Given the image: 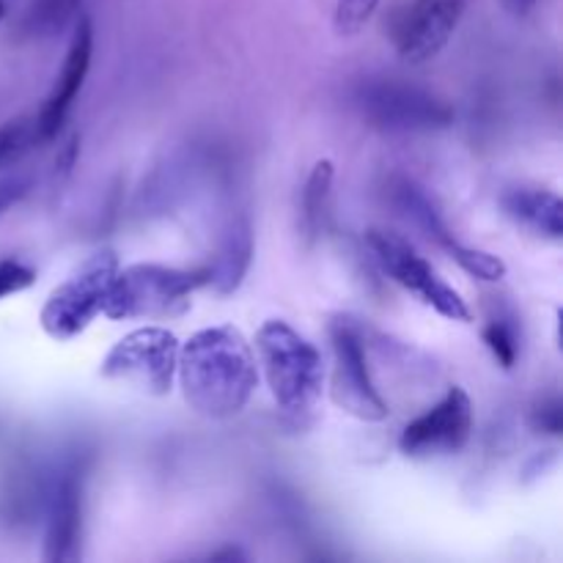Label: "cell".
Segmentation results:
<instances>
[{
	"instance_id": "cell-6",
	"label": "cell",
	"mask_w": 563,
	"mask_h": 563,
	"mask_svg": "<svg viewBox=\"0 0 563 563\" xmlns=\"http://www.w3.org/2000/svg\"><path fill=\"white\" fill-rule=\"evenodd\" d=\"M357 108L379 130L434 132L454 121V110L434 93L399 80H368L355 93Z\"/></svg>"
},
{
	"instance_id": "cell-13",
	"label": "cell",
	"mask_w": 563,
	"mask_h": 563,
	"mask_svg": "<svg viewBox=\"0 0 563 563\" xmlns=\"http://www.w3.org/2000/svg\"><path fill=\"white\" fill-rule=\"evenodd\" d=\"M82 537V487L77 471H66L55 484L49 500L47 537H44V561L69 563L80 559Z\"/></svg>"
},
{
	"instance_id": "cell-11",
	"label": "cell",
	"mask_w": 563,
	"mask_h": 563,
	"mask_svg": "<svg viewBox=\"0 0 563 563\" xmlns=\"http://www.w3.org/2000/svg\"><path fill=\"white\" fill-rule=\"evenodd\" d=\"M471 0H412L396 31L399 55L410 64L438 58L460 27Z\"/></svg>"
},
{
	"instance_id": "cell-8",
	"label": "cell",
	"mask_w": 563,
	"mask_h": 563,
	"mask_svg": "<svg viewBox=\"0 0 563 563\" xmlns=\"http://www.w3.org/2000/svg\"><path fill=\"white\" fill-rule=\"evenodd\" d=\"M473 432L471 396L462 388H451L438 405L412 423L399 438L401 454L410 460H432V456L460 454Z\"/></svg>"
},
{
	"instance_id": "cell-3",
	"label": "cell",
	"mask_w": 563,
	"mask_h": 563,
	"mask_svg": "<svg viewBox=\"0 0 563 563\" xmlns=\"http://www.w3.org/2000/svg\"><path fill=\"white\" fill-rule=\"evenodd\" d=\"M209 284V267L176 269L132 264L115 273L104 313L110 319H170L190 308V295Z\"/></svg>"
},
{
	"instance_id": "cell-17",
	"label": "cell",
	"mask_w": 563,
	"mask_h": 563,
	"mask_svg": "<svg viewBox=\"0 0 563 563\" xmlns=\"http://www.w3.org/2000/svg\"><path fill=\"white\" fill-rule=\"evenodd\" d=\"M80 0H33L27 11V31L33 36H60L77 20Z\"/></svg>"
},
{
	"instance_id": "cell-21",
	"label": "cell",
	"mask_w": 563,
	"mask_h": 563,
	"mask_svg": "<svg viewBox=\"0 0 563 563\" xmlns=\"http://www.w3.org/2000/svg\"><path fill=\"white\" fill-rule=\"evenodd\" d=\"M33 284H36V273L27 264L16 262V258H0V300L20 295Z\"/></svg>"
},
{
	"instance_id": "cell-9",
	"label": "cell",
	"mask_w": 563,
	"mask_h": 563,
	"mask_svg": "<svg viewBox=\"0 0 563 563\" xmlns=\"http://www.w3.org/2000/svg\"><path fill=\"white\" fill-rule=\"evenodd\" d=\"M330 339L335 352V401L361 421H385L388 405L372 383L361 333L346 319H341L330 328Z\"/></svg>"
},
{
	"instance_id": "cell-1",
	"label": "cell",
	"mask_w": 563,
	"mask_h": 563,
	"mask_svg": "<svg viewBox=\"0 0 563 563\" xmlns=\"http://www.w3.org/2000/svg\"><path fill=\"white\" fill-rule=\"evenodd\" d=\"M185 399L198 416L225 421L240 416L258 385L256 357L245 335L231 324L198 330L179 350Z\"/></svg>"
},
{
	"instance_id": "cell-20",
	"label": "cell",
	"mask_w": 563,
	"mask_h": 563,
	"mask_svg": "<svg viewBox=\"0 0 563 563\" xmlns=\"http://www.w3.org/2000/svg\"><path fill=\"white\" fill-rule=\"evenodd\" d=\"M484 344L489 346V352L495 355V361L504 368H511L517 363V335L511 324H506V319H489V324L484 328Z\"/></svg>"
},
{
	"instance_id": "cell-27",
	"label": "cell",
	"mask_w": 563,
	"mask_h": 563,
	"mask_svg": "<svg viewBox=\"0 0 563 563\" xmlns=\"http://www.w3.org/2000/svg\"><path fill=\"white\" fill-rule=\"evenodd\" d=\"M3 14H5V3H3V0H0V20H3Z\"/></svg>"
},
{
	"instance_id": "cell-15",
	"label": "cell",
	"mask_w": 563,
	"mask_h": 563,
	"mask_svg": "<svg viewBox=\"0 0 563 563\" xmlns=\"http://www.w3.org/2000/svg\"><path fill=\"white\" fill-rule=\"evenodd\" d=\"M506 212L515 220L526 223L528 229L539 231L550 240L563 236V203L550 190H511L504 198Z\"/></svg>"
},
{
	"instance_id": "cell-2",
	"label": "cell",
	"mask_w": 563,
	"mask_h": 563,
	"mask_svg": "<svg viewBox=\"0 0 563 563\" xmlns=\"http://www.w3.org/2000/svg\"><path fill=\"white\" fill-rule=\"evenodd\" d=\"M256 350L280 410L295 418L311 416L324 390V363L317 346L291 324L269 319L258 328Z\"/></svg>"
},
{
	"instance_id": "cell-14",
	"label": "cell",
	"mask_w": 563,
	"mask_h": 563,
	"mask_svg": "<svg viewBox=\"0 0 563 563\" xmlns=\"http://www.w3.org/2000/svg\"><path fill=\"white\" fill-rule=\"evenodd\" d=\"M253 258V234L247 218H240L231 223V229L225 231V240L220 245L218 258L209 267V284L218 286V291L231 295L234 289H240L242 278H245L247 267H251Z\"/></svg>"
},
{
	"instance_id": "cell-22",
	"label": "cell",
	"mask_w": 563,
	"mask_h": 563,
	"mask_svg": "<svg viewBox=\"0 0 563 563\" xmlns=\"http://www.w3.org/2000/svg\"><path fill=\"white\" fill-rule=\"evenodd\" d=\"M531 423H533V429H537V432L553 434V438H559V434L563 432V405H561V399L542 401V405L533 410Z\"/></svg>"
},
{
	"instance_id": "cell-23",
	"label": "cell",
	"mask_w": 563,
	"mask_h": 563,
	"mask_svg": "<svg viewBox=\"0 0 563 563\" xmlns=\"http://www.w3.org/2000/svg\"><path fill=\"white\" fill-rule=\"evenodd\" d=\"M25 192H27V179H22V176H11V179L0 181V214H3L9 207H14Z\"/></svg>"
},
{
	"instance_id": "cell-5",
	"label": "cell",
	"mask_w": 563,
	"mask_h": 563,
	"mask_svg": "<svg viewBox=\"0 0 563 563\" xmlns=\"http://www.w3.org/2000/svg\"><path fill=\"white\" fill-rule=\"evenodd\" d=\"M179 341L165 328H141L115 341L102 361V377L148 396H165L174 385Z\"/></svg>"
},
{
	"instance_id": "cell-7",
	"label": "cell",
	"mask_w": 563,
	"mask_h": 563,
	"mask_svg": "<svg viewBox=\"0 0 563 563\" xmlns=\"http://www.w3.org/2000/svg\"><path fill=\"white\" fill-rule=\"evenodd\" d=\"M368 247H372L374 258L379 262V267L390 275L399 286H405L407 291L418 297L423 306L434 308L440 317L451 319V322H471V308L462 300L460 291L454 286L445 284L438 273L432 269V264L423 256H418L416 247L410 242L401 240L399 234H390V231H368Z\"/></svg>"
},
{
	"instance_id": "cell-25",
	"label": "cell",
	"mask_w": 563,
	"mask_h": 563,
	"mask_svg": "<svg viewBox=\"0 0 563 563\" xmlns=\"http://www.w3.org/2000/svg\"><path fill=\"white\" fill-rule=\"evenodd\" d=\"M537 3H539V0H504L506 9H509L511 14H517V16L528 14V11H531Z\"/></svg>"
},
{
	"instance_id": "cell-24",
	"label": "cell",
	"mask_w": 563,
	"mask_h": 563,
	"mask_svg": "<svg viewBox=\"0 0 563 563\" xmlns=\"http://www.w3.org/2000/svg\"><path fill=\"white\" fill-rule=\"evenodd\" d=\"M75 154H77V137H71L69 143H66L64 154H60L58 159H55V168H60L64 174H69L71 165H75Z\"/></svg>"
},
{
	"instance_id": "cell-26",
	"label": "cell",
	"mask_w": 563,
	"mask_h": 563,
	"mask_svg": "<svg viewBox=\"0 0 563 563\" xmlns=\"http://www.w3.org/2000/svg\"><path fill=\"white\" fill-rule=\"evenodd\" d=\"M209 559H212V561H236V559H245V555H242L240 550L229 548V550H220V553H212Z\"/></svg>"
},
{
	"instance_id": "cell-19",
	"label": "cell",
	"mask_w": 563,
	"mask_h": 563,
	"mask_svg": "<svg viewBox=\"0 0 563 563\" xmlns=\"http://www.w3.org/2000/svg\"><path fill=\"white\" fill-rule=\"evenodd\" d=\"M383 0H339L335 3L333 25L339 36H355L366 27V22L372 20L374 11L379 9Z\"/></svg>"
},
{
	"instance_id": "cell-12",
	"label": "cell",
	"mask_w": 563,
	"mask_h": 563,
	"mask_svg": "<svg viewBox=\"0 0 563 563\" xmlns=\"http://www.w3.org/2000/svg\"><path fill=\"white\" fill-rule=\"evenodd\" d=\"M91 49H93L91 20H88V16H80V20L75 22V36H71L69 49H66L64 66H60L58 77H55L53 91H49V97L44 99L36 119H33L38 143L55 137L60 126H64L71 102L77 99L82 82H86L88 69H91Z\"/></svg>"
},
{
	"instance_id": "cell-10",
	"label": "cell",
	"mask_w": 563,
	"mask_h": 563,
	"mask_svg": "<svg viewBox=\"0 0 563 563\" xmlns=\"http://www.w3.org/2000/svg\"><path fill=\"white\" fill-rule=\"evenodd\" d=\"M394 201H396V207L401 209V214H405L407 220H412V223H416L418 229L429 236V240L438 242V245L443 247L449 256H454V262L460 264L465 273L476 275V278H482V280L504 278L506 275L504 258L493 256V253H487V251H478V247L462 245V242L451 234L449 225L443 223L438 207H434L432 198H429L421 187L412 185V181H407V179H401L399 185L394 187Z\"/></svg>"
},
{
	"instance_id": "cell-16",
	"label": "cell",
	"mask_w": 563,
	"mask_h": 563,
	"mask_svg": "<svg viewBox=\"0 0 563 563\" xmlns=\"http://www.w3.org/2000/svg\"><path fill=\"white\" fill-rule=\"evenodd\" d=\"M333 176V163H330V159H319L306 181V190H302V231H306L308 240H317L324 229Z\"/></svg>"
},
{
	"instance_id": "cell-18",
	"label": "cell",
	"mask_w": 563,
	"mask_h": 563,
	"mask_svg": "<svg viewBox=\"0 0 563 563\" xmlns=\"http://www.w3.org/2000/svg\"><path fill=\"white\" fill-rule=\"evenodd\" d=\"M36 143V124L33 119H14L0 126V170L22 157Z\"/></svg>"
},
{
	"instance_id": "cell-4",
	"label": "cell",
	"mask_w": 563,
	"mask_h": 563,
	"mask_svg": "<svg viewBox=\"0 0 563 563\" xmlns=\"http://www.w3.org/2000/svg\"><path fill=\"white\" fill-rule=\"evenodd\" d=\"M119 258L113 251H99L47 297L42 308V330L53 341H71L108 306Z\"/></svg>"
}]
</instances>
